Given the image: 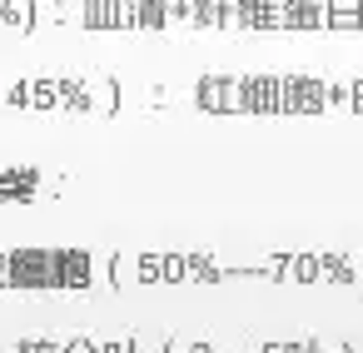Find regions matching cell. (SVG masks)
I'll use <instances>...</instances> for the list:
<instances>
[{
    "label": "cell",
    "instance_id": "1",
    "mask_svg": "<svg viewBox=\"0 0 363 353\" xmlns=\"http://www.w3.org/2000/svg\"><path fill=\"white\" fill-rule=\"evenodd\" d=\"M6 284L11 288H55V249H6Z\"/></svg>",
    "mask_w": 363,
    "mask_h": 353
},
{
    "label": "cell",
    "instance_id": "2",
    "mask_svg": "<svg viewBox=\"0 0 363 353\" xmlns=\"http://www.w3.org/2000/svg\"><path fill=\"white\" fill-rule=\"evenodd\" d=\"M194 105L209 110V115H244L239 80H229V75H204V80L194 85Z\"/></svg>",
    "mask_w": 363,
    "mask_h": 353
},
{
    "label": "cell",
    "instance_id": "3",
    "mask_svg": "<svg viewBox=\"0 0 363 353\" xmlns=\"http://www.w3.org/2000/svg\"><path fill=\"white\" fill-rule=\"evenodd\" d=\"M284 85V115H318L328 110V90L313 75H279Z\"/></svg>",
    "mask_w": 363,
    "mask_h": 353
},
{
    "label": "cell",
    "instance_id": "4",
    "mask_svg": "<svg viewBox=\"0 0 363 353\" xmlns=\"http://www.w3.org/2000/svg\"><path fill=\"white\" fill-rule=\"evenodd\" d=\"M244 115H284V85L279 75H239Z\"/></svg>",
    "mask_w": 363,
    "mask_h": 353
},
{
    "label": "cell",
    "instance_id": "5",
    "mask_svg": "<svg viewBox=\"0 0 363 353\" xmlns=\"http://www.w3.org/2000/svg\"><path fill=\"white\" fill-rule=\"evenodd\" d=\"M100 279V259L90 249H55V288H90Z\"/></svg>",
    "mask_w": 363,
    "mask_h": 353
},
{
    "label": "cell",
    "instance_id": "6",
    "mask_svg": "<svg viewBox=\"0 0 363 353\" xmlns=\"http://www.w3.org/2000/svg\"><path fill=\"white\" fill-rule=\"evenodd\" d=\"M269 26H284V0H239L234 30H269Z\"/></svg>",
    "mask_w": 363,
    "mask_h": 353
},
{
    "label": "cell",
    "instance_id": "7",
    "mask_svg": "<svg viewBox=\"0 0 363 353\" xmlns=\"http://www.w3.org/2000/svg\"><path fill=\"white\" fill-rule=\"evenodd\" d=\"M239 0H194V30H234Z\"/></svg>",
    "mask_w": 363,
    "mask_h": 353
},
{
    "label": "cell",
    "instance_id": "8",
    "mask_svg": "<svg viewBox=\"0 0 363 353\" xmlns=\"http://www.w3.org/2000/svg\"><path fill=\"white\" fill-rule=\"evenodd\" d=\"M284 26H289V30L328 26V0H284Z\"/></svg>",
    "mask_w": 363,
    "mask_h": 353
},
{
    "label": "cell",
    "instance_id": "9",
    "mask_svg": "<svg viewBox=\"0 0 363 353\" xmlns=\"http://www.w3.org/2000/svg\"><path fill=\"white\" fill-rule=\"evenodd\" d=\"M85 30H120V0H80V16Z\"/></svg>",
    "mask_w": 363,
    "mask_h": 353
},
{
    "label": "cell",
    "instance_id": "10",
    "mask_svg": "<svg viewBox=\"0 0 363 353\" xmlns=\"http://www.w3.org/2000/svg\"><path fill=\"white\" fill-rule=\"evenodd\" d=\"M40 194V174L35 169H0V199H35Z\"/></svg>",
    "mask_w": 363,
    "mask_h": 353
},
{
    "label": "cell",
    "instance_id": "11",
    "mask_svg": "<svg viewBox=\"0 0 363 353\" xmlns=\"http://www.w3.org/2000/svg\"><path fill=\"white\" fill-rule=\"evenodd\" d=\"M184 259H189V279H194V284H219V279L229 274L209 249H194V254H184Z\"/></svg>",
    "mask_w": 363,
    "mask_h": 353
},
{
    "label": "cell",
    "instance_id": "12",
    "mask_svg": "<svg viewBox=\"0 0 363 353\" xmlns=\"http://www.w3.org/2000/svg\"><path fill=\"white\" fill-rule=\"evenodd\" d=\"M0 26L6 30H30L35 26V6L30 0H0Z\"/></svg>",
    "mask_w": 363,
    "mask_h": 353
},
{
    "label": "cell",
    "instance_id": "13",
    "mask_svg": "<svg viewBox=\"0 0 363 353\" xmlns=\"http://www.w3.org/2000/svg\"><path fill=\"white\" fill-rule=\"evenodd\" d=\"M140 30H169V0H135Z\"/></svg>",
    "mask_w": 363,
    "mask_h": 353
},
{
    "label": "cell",
    "instance_id": "14",
    "mask_svg": "<svg viewBox=\"0 0 363 353\" xmlns=\"http://www.w3.org/2000/svg\"><path fill=\"white\" fill-rule=\"evenodd\" d=\"M363 0H328V26H358Z\"/></svg>",
    "mask_w": 363,
    "mask_h": 353
},
{
    "label": "cell",
    "instance_id": "15",
    "mask_svg": "<svg viewBox=\"0 0 363 353\" xmlns=\"http://www.w3.org/2000/svg\"><path fill=\"white\" fill-rule=\"evenodd\" d=\"M135 279L140 284H164V259L160 254H135Z\"/></svg>",
    "mask_w": 363,
    "mask_h": 353
},
{
    "label": "cell",
    "instance_id": "16",
    "mask_svg": "<svg viewBox=\"0 0 363 353\" xmlns=\"http://www.w3.org/2000/svg\"><path fill=\"white\" fill-rule=\"evenodd\" d=\"M318 274H323V259H308V254H294L289 259V279L294 284H313Z\"/></svg>",
    "mask_w": 363,
    "mask_h": 353
},
{
    "label": "cell",
    "instance_id": "17",
    "mask_svg": "<svg viewBox=\"0 0 363 353\" xmlns=\"http://www.w3.org/2000/svg\"><path fill=\"white\" fill-rule=\"evenodd\" d=\"M189 274V259L184 254H164V284H179Z\"/></svg>",
    "mask_w": 363,
    "mask_h": 353
},
{
    "label": "cell",
    "instance_id": "18",
    "mask_svg": "<svg viewBox=\"0 0 363 353\" xmlns=\"http://www.w3.org/2000/svg\"><path fill=\"white\" fill-rule=\"evenodd\" d=\"M65 343H55V338H26V343H16L11 353H60Z\"/></svg>",
    "mask_w": 363,
    "mask_h": 353
},
{
    "label": "cell",
    "instance_id": "19",
    "mask_svg": "<svg viewBox=\"0 0 363 353\" xmlns=\"http://www.w3.org/2000/svg\"><path fill=\"white\" fill-rule=\"evenodd\" d=\"M164 353H219L209 343H184V338H164Z\"/></svg>",
    "mask_w": 363,
    "mask_h": 353
},
{
    "label": "cell",
    "instance_id": "20",
    "mask_svg": "<svg viewBox=\"0 0 363 353\" xmlns=\"http://www.w3.org/2000/svg\"><path fill=\"white\" fill-rule=\"evenodd\" d=\"M60 353H100V343H95V338H85V333H75V338H70Z\"/></svg>",
    "mask_w": 363,
    "mask_h": 353
},
{
    "label": "cell",
    "instance_id": "21",
    "mask_svg": "<svg viewBox=\"0 0 363 353\" xmlns=\"http://www.w3.org/2000/svg\"><path fill=\"white\" fill-rule=\"evenodd\" d=\"M100 353H130V338H110V343H100Z\"/></svg>",
    "mask_w": 363,
    "mask_h": 353
},
{
    "label": "cell",
    "instance_id": "22",
    "mask_svg": "<svg viewBox=\"0 0 363 353\" xmlns=\"http://www.w3.org/2000/svg\"><path fill=\"white\" fill-rule=\"evenodd\" d=\"M0 284H6V249H0Z\"/></svg>",
    "mask_w": 363,
    "mask_h": 353
}]
</instances>
